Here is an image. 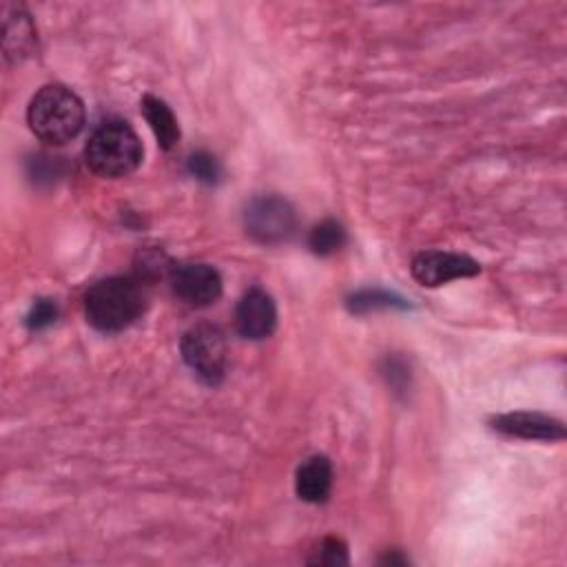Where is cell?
Segmentation results:
<instances>
[{
	"mask_svg": "<svg viewBox=\"0 0 567 567\" xmlns=\"http://www.w3.org/2000/svg\"><path fill=\"white\" fill-rule=\"evenodd\" d=\"M146 310V292L137 277H106L84 295L86 321L100 332H122Z\"/></svg>",
	"mask_w": 567,
	"mask_h": 567,
	"instance_id": "1",
	"label": "cell"
},
{
	"mask_svg": "<svg viewBox=\"0 0 567 567\" xmlns=\"http://www.w3.org/2000/svg\"><path fill=\"white\" fill-rule=\"evenodd\" d=\"M84 104L75 91L64 84L42 86L29 102L27 122L31 133L53 146H62L84 128Z\"/></svg>",
	"mask_w": 567,
	"mask_h": 567,
	"instance_id": "2",
	"label": "cell"
},
{
	"mask_svg": "<svg viewBox=\"0 0 567 567\" xmlns=\"http://www.w3.org/2000/svg\"><path fill=\"white\" fill-rule=\"evenodd\" d=\"M142 157L140 135L126 120L102 122L84 146V162L100 177H126L142 164Z\"/></svg>",
	"mask_w": 567,
	"mask_h": 567,
	"instance_id": "3",
	"label": "cell"
},
{
	"mask_svg": "<svg viewBox=\"0 0 567 567\" xmlns=\"http://www.w3.org/2000/svg\"><path fill=\"white\" fill-rule=\"evenodd\" d=\"M182 359L190 372L206 385H219L226 377L228 348L221 328L213 323H197L188 328L179 343Z\"/></svg>",
	"mask_w": 567,
	"mask_h": 567,
	"instance_id": "4",
	"label": "cell"
},
{
	"mask_svg": "<svg viewBox=\"0 0 567 567\" xmlns=\"http://www.w3.org/2000/svg\"><path fill=\"white\" fill-rule=\"evenodd\" d=\"M244 228L259 244H284L295 235L297 215L288 199L279 195H259L244 210Z\"/></svg>",
	"mask_w": 567,
	"mask_h": 567,
	"instance_id": "5",
	"label": "cell"
},
{
	"mask_svg": "<svg viewBox=\"0 0 567 567\" xmlns=\"http://www.w3.org/2000/svg\"><path fill=\"white\" fill-rule=\"evenodd\" d=\"M171 290L190 308H206L221 297L224 284L217 268L202 261L173 264L168 272Z\"/></svg>",
	"mask_w": 567,
	"mask_h": 567,
	"instance_id": "6",
	"label": "cell"
},
{
	"mask_svg": "<svg viewBox=\"0 0 567 567\" xmlns=\"http://www.w3.org/2000/svg\"><path fill=\"white\" fill-rule=\"evenodd\" d=\"M412 277L425 286L436 288L456 279H467L481 272V264L463 252L450 250H423L412 259Z\"/></svg>",
	"mask_w": 567,
	"mask_h": 567,
	"instance_id": "7",
	"label": "cell"
},
{
	"mask_svg": "<svg viewBox=\"0 0 567 567\" xmlns=\"http://www.w3.org/2000/svg\"><path fill=\"white\" fill-rule=\"evenodd\" d=\"M235 328L250 341L270 337L277 328L275 299L264 288H248L235 308Z\"/></svg>",
	"mask_w": 567,
	"mask_h": 567,
	"instance_id": "8",
	"label": "cell"
},
{
	"mask_svg": "<svg viewBox=\"0 0 567 567\" xmlns=\"http://www.w3.org/2000/svg\"><path fill=\"white\" fill-rule=\"evenodd\" d=\"M492 427L505 436L525 441H563L565 425L543 412H507L492 419Z\"/></svg>",
	"mask_w": 567,
	"mask_h": 567,
	"instance_id": "9",
	"label": "cell"
},
{
	"mask_svg": "<svg viewBox=\"0 0 567 567\" xmlns=\"http://www.w3.org/2000/svg\"><path fill=\"white\" fill-rule=\"evenodd\" d=\"M35 49V27L20 4L2 7V51L7 62H20Z\"/></svg>",
	"mask_w": 567,
	"mask_h": 567,
	"instance_id": "10",
	"label": "cell"
},
{
	"mask_svg": "<svg viewBox=\"0 0 567 567\" xmlns=\"http://www.w3.org/2000/svg\"><path fill=\"white\" fill-rule=\"evenodd\" d=\"M332 489V463L323 454L308 456L295 474V492L310 505L326 503Z\"/></svg>",
	"mask_w": 567,
	"mask_h": 567,
	"instance_id": "11",
	"label": "cell"
},
{
	"mask_svg": "<svg viewBox=\"0 0 567 567\" xmlns=\"http://www.w3.org/2000/svg\"><path fill=\"white\" fill-rule=\"evenodd\" d=\"M142 113H144L157 144L164 151H171L179 142V124H177V117L171 111V106L162 97L146 93L142 97Z\"/></svg>",
	"mask_w": 567,
	"mask_h": 567,
	"instance_id": "12",
	"label": "cell"
},
{
	"mask_svg": "<svg viewBox=\"0 0 567 567\" xmlns=\"http://www.w3.org/2000/svg\"><path fill=\"white\" fill-rule=\"evenodd\" d=\"M346 306L350 312L363 315V312H374V310H388V308H410V303L396 295V292H388L381 288H365L359 292H352L346 299Z\"/></svg>",
	"mask_w": 567,
	"mask_h": 567,
	"instance_id": "13",
	"label": "cell"
},
{
	"mask_svg": "<svg viewBox=\"0 0 567 567\" xmlns=\"http://www.w3.org/2000/svg\"><path fill=\"white\" fill-rule=\"evenodd\" d=\"M343 244H346V228L337 219L319 221L308 235V248L319 257L334 255L337 250L343 248Z\"/></svg>",
	"mask_w": 567,
	"mask_h": 567,
	"instance_id": "14",
	"label": "cell"
},
{
	"mask_svg": "<svg viewBox=\"0 0 567 567\" xmlns=\"http://www.w3.org/2000/svg\"><path fill=\"white\" fill-rule=\"evenodd\" d=\"M310 565H326V567H339V565H348L350 556H348V545L346 540H341L339 536H326L312 551V556L308 558Z\"/></svg>",
	"mask_w": 567,
	"mask_h": 567,
	"instance_id": "15",
	"label": "cell"
},
{
	"mask_svg": "<svg viewBox=\"0 0 567 567\" xmlns=\"http://www.w3.org/2000/svg\"><path fill=\"white\" fill-rule=\"evenodd\" d=\"M186 168H188V173H190L197 182L208 184V186H213V184H217V182L221 179V164H219V159H217L215 155H210L208 151H195V153L188 157Z\"/></svg>",
	"mask_w": 567,
	"mask_h": 567,
	"instance_id": "16",
	"label": "cell"
},
{
	"mask_svg": "<svg viewBox=\"0 0 567 567\" xmlns=\"http://www.w3.org/2000/svg\"><path fill=\"white\" fill-rule=\"evenodd\" d=\"M58 303L53 299H35L29 308V312L24 315V326L31 330V332H38V330H44L49 328L51 323H55L58 319Z\"/></svg>",
	"mask_w": 567,
	"mask_h": 567,
	"instance_id": "17",
	"label": "cell"
},
{
	"mask_svg": "<svg viewBox=\"0 0 567 567\" xmlns=\"http://www.w3.org/2000/svg\"><path fill=\"white\" fill-rule=\"evenodd\" d=\"M381 565H408L410 560L403 556V554H399V551H392V554H385L381 560H379Z\"/></svg>",
	"mask_w": 567,
	"mask_h": 567,
	"instance_id": "18",
	"label": "cell"
}]
</instances>
